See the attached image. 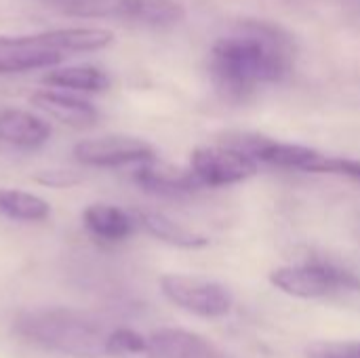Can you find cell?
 Here are the masks:
<instances>
[{"instance_id": "277c9868", "label": "cell", "mask_w": 360, "mask_h": 358, "mask_svg": "<svg viewBox=\"0 0 360 358\" xmlns=\"http://www.w3.org/2000/svg\"><path fill=\"white\" fill-rule=\"evenodd\" d=\"M160 289L175 306L205 319L224 317L232 308L230 291L224 285L209 279L167 274L160 279Z\"/></svg>"}, {"instance_id": "6da1fadb", "label": "cell", "mask_w": 360, "mask_h": 358, "mask_svg": "<svg viewBox=\"0 0 360 358\" xmlns=\"http://www.w3.org/2000/svg\"><path fill=\"white\" fill-rule=\"evenodd\" d=\"M291 36L272 23L245 21L232 34L215 40L209 72L226 99L243 101L257 87L283 80L291 70Z\"/></svg>"}, {"instance_id": "9c48e42d", "label": "cell", "mask_w": 360, "mask_h": 358, "mask_svg": "<svg viewBox=\"0 0 360 358\" xmlns=\"http://www.w3.org/2000/svg\"><path fill=\"white\" fill-rule=\"evenodd\" d=\"M32 103L40 108L42 112H46L49 116L57 118L59 122L76 127V129L93 127L99 118V112L91 101L70 95L65 91H57V89L36 91L32 95Z\"/></svg>"}, {"instance_id": "e0dca14e", "label": "cell", "mask_w": 360, "mask_h": 358, "mask_svg": "<svg viewBox=\"0 0 360 358\" xmlns=\"http://www.w3.org/2000/svg\"><path fill=\"white\" fill-rule=\"evenodd\" d=\"M0 213L19 222H40L49 217L51 209L46 200L36 194L19 190H0Z\"/></svg>"}, {"instance_id": "8fae6325", "label": "cell", "mask_w": 360, "mask_h": 358, "mask_svg": "<svg viewBox=\"0 0 360 358\" xmlns=\"http://www.w3.org/2000/svg\"><path fill=\"white\" fill-rule=\"evenodd\" d=\"M49 137L51 127L42 118L15 108L0 112V141L17 148H40Z\"/></svg>"}, {"instance_id": "7a4b0ae2", "label": "cell", "mask_w": 360, "mask_h": 358, "mask_svg": "<svg viewBox=\"0 0 360 358\" xmlns=\"http://www.w3.org/2000/svg\"><path fill=\"white\" fill-rule=\"evenodd\" d=\"M15 329L21 338L42 348L78 358L105 354V344L110 335L89 314L68 308L23 312L17 317Z\"/></svg>"}, {"instance_id": "7402d4cb", "label": "cell", "mask_w": 360, "mask_h": 358, "mask_svg": "<svg viewBox=\"0 0 360 358\" xmlns=\"http://www.w3.org/2000/svg\"><path fill=\"white\" fill-rule=\"evenodd\" d=\"M38 181L51 188H70L78 184L80 177L74 175L72 171H44L42 175H38Z\"/></svg>"}, {"instance_id": "30bf717a", "label": "cell", "mask_w": 360, "mask_h": 358, "mask_svg": "<svg viewBox=\"0 0 360 358\" xmlns=\"http://www.w3.org/2000/svg\"><path fill=\"white\" fill-rule=\"evenodd\" d=\"M148 344L150 358H226L209 340L184 329H158Z\"/></svg>"}, {"instance_id": "4fadbf2b", "label": "cell", "mask_w": 360, "mask_h": 358, "mask_svg": "<svg viewBox=\"0 0 360 358\" xmlns=\"http://www.w3.org/2000/svg\"><path fill=\"white\" fill-rule=\"evenodd\" d=\"M40 36L61 55L101 51L114 40V34L105 27H57L40 32Z\"/></svg>"}, {"instance_id": "44dd1931", "label": "cell", "mask_w": 360, "mask_h": 358, "mask_svg": "<svg viewBox=\"0 0 360 358\" xmlns=\"http://www.w3.org/2000/svg\"><path fill=\"white\" fill-rule=\"evenodd\" d=\"M308 358H360V342H327L308 348Z\"/></svg>"}, {"instance_id": "8992f818", "label": "cell", "mask_w": 360, "mask_h": 358, "mask_svg": "<svg viewBox=\"0 0 360 358\" xmlns=\"http://www.w3.org/2000/svg\"><path fill=\"white\" fill-rule=\"evenodd\" d=\"M74 158L89 167H122L133 162L154 160V148L137 137L105 135L97 139H84L74 146Z\"/></svg>"}, {"instance_id": "2e32d148", "label": "cell", "mask_w": 360, "mask_h": 358, "mask_svg": "<svg viewBox=\"0 0 360 358\" xmlns=\"http://www.w3.org/2000/svg\"><path fill=\"white\" fill-rule=\"evenodd\" d=\"M137 219L139 224L156 238L169 243V245H175V247H184V249H196V247H205L207 245V238L198 232H192L188 228H184L181 224L160 215V213H154V211H139L137 213Z\"/></svg>"}, {"instance_id": "52a82bcc", "label": "cell", "mask_w": 360, "mask_h": 358, "mask_svg": "<svg viewBox=\"0 0 360 358\" xmlns=\"http://www.w3.org/2000/svg\"><path fill=\"white\" fill-rule=\"evenodd\" d=\"M65 55L51 49L40 32L0 36V74H23L42 68H57Z\"/></svg>"}, {"instance_id": "d6986e66", "label": "cell", "mask_w": 360, "mask_h": 358, "mask_svg": "<svg viewBox=\"0 0 360 358\" xmlns=\"http://www.w3.org/2000/svg\"><path fill=\"white\" fill-rule=\"evenodd\" d=\"M105 354L116 358H150V344L133 329H116L108 335Z\"/></svg>"}, {"instance_id": "3957f363", "label": "cell", "mask_w": 360, "mask_h": 358, "mask_svg": "<svg viewBox=\"0 0 360 358\" xmlns=\"http://www.w3.org/2000/svg\"><path fill=\"white\" fill-rule=\"evenodd\" d=\"M276 289L295 298H327L342 291H359L360 279L356 274L329 264L306 262L297 266H285L270 274Z\"/></svg>"}, {"instance_id": "9a60e30c", "label": "cell", "mask_w": 360, "mask_h": 358, "mask_svg": "<svg viewBox=\"0 0 360 358\" xmlns=\"http://www.w3.org/2000/svg\"><path fill=\"white\" fill-rule=\"evenodd\" d=\"M84 226L95 238L105 243H120L133 232V219L112 205H91L84 211Z\"/></svg>"}, {"instance_id": "ffe728a7", "label": "cell", "mask_w": 360, "mask_h": 358, "mask_svg": "<svg viewBox=\"0 0 360 358\" xmlns=\"http://www.w3.org/2000/svg\"><path fill=\"white\" fill-rule=\"evenodd\" d=\"M308 173H329V175H342L360 181V160L352 158H338V156H327L314 150L310 162L306 165Z\"/></svg>"}, {"instance_id": "5bb4252c", "label": "cell", "mask_w": 360, "mask_h": 358, "mask_svg": "<svg viewBox=\"0 0 360 358\" xmlns=\"http://www.w3.org/2000/svg\"><path fill=\"white\" fill-rule=\"evenodd\" d=\"M42 82L57 91L101 93L110 87V76L95 65H57L42 76Z\"/></svg>"}, {"instance_id": "5b68a950", "label": "cell", "mask_w": 360, "mask_h": 358, "mask_svg": "<svg viewBox=\"0 0 360 358\" xmlns=\"http://www.w3.org/2000/svg\"><path fill=\"white\" fill-rule=\"evenodd\" d=\"M190 169L198 177L202 186L219 188V186H232L238 181H245L257 173V162L249 156L226 148H196L190 158Z\"/></svg>"}, {"instance_id": "ac0fdd59", "label": "cell", "mask_w": 360, "mask_h": 358, "mask_svg": "<svg viewBox=\"0 0 360 358\" xmlns=\"http://www.w3.org/2000/svg\"><path fill=\"white\" fill-rule=\"evenodd\" d=\"M72 17H118L120 0H38Z\"/></svg>"}, {"instance_id": "ba28073f", "label": "cell", "mask_w": 360, "mask_h": 358, "mask_svg": "<svg viewBox=\"0 0 360 358\" xmlns=\"http://www.w3.org/2000/svg\"><path fill=\"white\" fill-rule=\"evenodd\" d=\"M135 181L152 194L160 196H188L194 194L202 184L198 177L192 173V169H181L173 165H162V162H143L137 173Z\"/></svg>"}, {"instance_id": "7c38bea8", "label": "cell", "mask_w": 360, "mask_h": 358, "mask_svg": "<svg viewBox=\"0 0 360 358\" xmlns=\"http://www.w3.org/2000/svg\"><path fill=\"white\" fill-rule=\"evenodd\" d=\"M118 17L150 27H171L186 19V6L177 0H120Z\"/></svg>"}]
</instances>
